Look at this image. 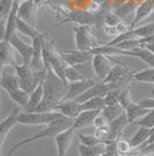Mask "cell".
<instances>
[{"instance_id": "obj_2", "label": "cell", "mask_w": 154, "mask_h": 156, "mask_svg": "<svg viewBox=\"0 0 154 156\" xmlns=\"http://www.w3.org/2000/svg\"><path fill=\"white\" fill-rule=\"evenodd\" d=\"M73 122H74V119H71V118H67L60 114L57 119H55L52 122H50L49 125H45V127L43 129H41L38 133L34 134L32 136L26 137L23 140H21L20 142H18L15 146H13L9 151L6 154V156H12L16 151V150L26 146V144H29V143L36 142L38 140H42V139H45V137H55L56 135H58L59 133H62L63 130L67 129L73 126Z\"/></svg>"}, {"instance_id": "obj_11", "label": "cell", "mask_w": 154, "mask_h": 156, "mask_svg": "<svg viewBox=\"0 0 154 156\" xmlns=\"http://www.w3.org/2000/svg\"><path fill=\"white\" fill-rule=\"evenodd\" d=\"M95 84L96 82L94 79H84V80H79L74 83H69V89H67V93L64 100H75L79 96H81Z\"/></svg>"}, {"instance_id": "obj_7", "label": "cell", "mask_w": 154, "mask_h": 156, "mask_svg": "<svg viewBox=\"0 0 154 156\" xmlns=\"http://www.w3.org/2000/svg\"><path fill=\"white\" fill-rule=\"evenodd\" d=\"M90 62H92V66H93L95 76L99 79H101V82H103L107 78L111 68L114 66L112 64L114 58L104 54H95Z\"/></svg>"}, {"instance_id": "obj_45", "label": "cell", "mask_w": 154, "mask_h": 156, "mask_svg": "<svg viewBox=\"0 0 154 156\" xmlns=\"http://www.w3.org/2000/svg\"><path fill=\"white\" fill-rule=\"evenodd\" d=\"M152 144H154V128H152V133H151V135H149V137H148L147 141L144 143L140 148H137V149H141V148H145V147L152 146Z\"/></svg>"}, {"instance_id": "obj_17", "label": "cell", "mask_w": 154, "mask_h": 156, "mask_svg": "<svg viewBox=\"0 0 154 156\" xmlns=\"http://www.w3.org/2000/svg\"><path fill=\"white\" fill-rule=\"evenodd\" d=\"M154 12V0H144L135 11V16L131 22V29H133L140 21L146 19Z\"/></svg>"}, {"instance_id": "obj_36", "label": "cell", "mask_w": 154, "mask_h": 156, "mask_svg": "<svg viewBox=\"0 0 154 156\" xmlns=\"http://www.w3.org/2000/svg\"><path fill=\"white\" fill-rule=\"evenodd\" d=\"M135 125L139 126V127L151 128V129L154 128V110H151L144 117H141L139 120H137Z\"/></svg>"}, {"instance_id": "obj_22", "label": "cell", "mask_w": 154, "mask_h": 156, "mask_svg": "<svg viewBox=\"0 0 154 156\" xmlns=\"http://www.w3.org/2000/svg\"><path fill=\"white\" fill-rule=\"evenodd\" d=\"M44 99V84L43 82L30 93L29 97V103L27 105V107L25 108V112H35L38 108V106L42 104Z\"/></svg>"}, {"instance_id": "obj_18", "label": "cell", "mask_w": 154, "mask_h": 156, "mask_svg": "<svg viewBox=\"0 0 154 156\" xmlns=\"http://www.w3.org/2000/svg\"><path fill=\"white\" fill-rule=\"evenodd\" d=\"M14 51H15V49L9 42L1 40V42H0V63H1L2 68L9 66V65L14 66L16 64Z\"/></svg>"}, {"instance_id": "obj_5", "label": "cell", "mask_w": 154, "mask_h": 156, "mask_svg": "<svg viewBox=\"0 0 154 156\" xmlns=\"http://www.w3.org/2000/svg\"><path fill=\"white\" fill-rule=\"evenodd\" d=\"M92 26H77L74 28V42L75 49L92 51L97 47L102 46L93 35Z\"/></svg>"}, {"instance_id": "obj_30", "label": "cell", "mask_w": 154, "mask_h": 156, "mask_svg": "<svg viewBox=\"0 0 154 156\" xmlns=\"http://www.w3.org/2000/svg\"><path fill=\"white\" fill-rule=\"evenodd\" d=\"M101 112L109 120V122H111V121H114L118 117H121L125 111H124V108L119 104H115V105H105V107Z\"/></svg>"}, {"instance_id": "obj_39", "label": "cell", "mask_w": 154, "mask_h": 156, "mask_svg": "<svg viewBox=\"0 0 154 156\" xmlns=\"http://www.w3.org/2000/svg\"><path fill=\"white\" fill-rule=\"evenodd\" d=\"M121 91H122V89H112V90L104 97L105 105L118 104V101H119V96H121Z\"/></svg>"}, {"instance_id": "obj_40", "label": "cell", "mask_w": 154, "mask_h": 156, "mask_svg": "<svg viewBox=\"0 0 154 156\" xmlns=\"http://www.w3.org/2000/svg\"><path fill=\"white\" fill-rule=\"evenodd\" d=\"M119 22H122V19L116 13H112V12L104 14V16H103V25H105V26L114 27L117 26Z\"/></svg>"}, {"instance_id": "obj_43", "label": "cell", "mask_w": 154, "mask_h": 156, "mask_svg": "<svg viewBox=\"0 0 154 156\" xmlns=\"http://www.w3.org/2000/svg\"><path fill=\"white\" fill-rule=\"evenodd\" d=\"M109 120L105 118V115L103 114L102 112H100L99 114L96 115V118H95V120H94V124H93V126H94V128H99V127H102V126H107V125H109Z\"/></svg>"}, {"instance_id": "obj_34", "label": "cell", "mask_w": 154, "mask_h": 156, "mask_svg": "<svg viewBox=\"0 0 154 156\" xmlns=\"http://www.w3.org/2000/svg\"><path fill=\"white\" fill-rule=\"evenodd\" d=\"M65 78L69 83H74L79 80H84L85 78L80 70L78 69L75 65H67L65 69Z\"/></svg>"}, {"instance_id": "obj_8", "label": "cell", "mask_w": 154, "mask_h": 156, "mask_svg": "<svg viewBox=\"0 0 154 156\" xmlns=\"http://www.w3.org/2000/svg\"><path fill=\"white\" fill-rule=\"evenodd\" d=\"M75 129L73 127H70L67 129L63 130L58 135L55 136V143L57 149V156H66V153L72 144L73 137H74Z\"/></svg>"}, {"instance_id": "obj_33", "label": "cell", "mask_w": 154, "mask_h": 156, "mask_svg": "<svg viewBox=\"0 0 154 156\" xmlns=\"http://www.w3.org/2000/svg\"><path fill=\"white\" fill-rule=\"evenodd\" d=\"M131 33L135 35L136 37H147L154 35V22L146 23L142 26L135 27L133 29H131Z\"/></svg>"}, {"instance_id": "obj_50", "label": "cell", "mask_w": 154, "mask_h": 156, "mask_svg": "<svg viewBox=\"0 0 154 156\" xmlns=\"http://www.w3.org/2000/svg\"><path fill=\"white\" fill-rule=\"evenodd\" d=\"M25 1H28V0H14V2H16V4H22Z\"/></svg>"}, {"instance_id": "obj_41", "label": "cell", "mask_w": 154, "mask_h": 156, "mask_svg": "<svg viewBox=\"0 0 154 156\" xmlns=\"http://www.w3.org/2000/svg\"><path fill=\"white\" fill-rule=\"evenodd\" d=\"M79 139H80V143L81 144H85V146H97L100 143H103L102 141H100L95 135H82L80 134L79 135Z\"/></svg>"}, {"instance_id": "obj_29", "label": "cell", "mask_w": 154, "mask_h": 156, "mask_svg": "<svg viewBox=\"0 0 154 156\" xmlns=\"http://www.w3.org/2000/svg\"><path fill=\"white\" fill-rule=\"evenodd\" d=\"M132 80L140 82V83H151V84H154V68L151 66V68L145 69V70L133 72Z\"/></svg>"}, {"instance_id": "obj_31", "label": "cell", "mask_w": 154, "mask_h": 156, "mask_svg": "<svg viewBox=\"0 0 154 156\" xmlns=\"http://www.w3.org/2000/svg\"><path fill=\"white\" fill-rule=\"evenodd\" d=\"M82 111H102L105 107V101L103 97H95L81 104Z\"/></svg>"}, {"instance_id": "obj_49", "label": "cell", "mask_w": 154, "mask_h": 156, "mask_svg": "<svg viewBox=\"0 0 154 156\" xmlns=\"http://www.w3.org/2000/svg\"><path fill=\"white\" fill-rule=\"evenodd\" d=\"M144 47L147 48V49H149L151 51L154 52V42H152V43H147V44H144Z\"/></svg>"}, {"instance_id": "obj_3", "label": "cell", "mask_w": 154, "mask_h": 156, "mask_svg": "<svg viewBox=\"0 0 154 156\" xmlns=\"http://www.w3.org/2000/svg\"><path fill=\"white\" fill-rule=\"evenodd\" d=\"M103 14L92 13L87 9H71L63 15L62 20L55 27L63 26L65 23H75L77 26H102Z\"/></svg>"}, {"instance_id": "obj_32", "label": "cell", "mask_w": 154, "mask_h": 156, "mask_svg": "<svg viewBox=\"0 0 154 156\" xmlns=\"http://www.w3.org/2000/svg\"><path fill=\"white\" fill-rule=\"evenodd\" d=\"M14 0H0V18H1V25L2 28L6 23L9 14L14 7Z\"/></svg>"}, {"instance_id": "obj_23", "label": "cell", "mask_w": 154, "mask_h": 156, "mask_svg": "<svg viewBox=\"0 0 154 156\" xmlns=\"http://www.w3.org/2000/svg\"><path fill=\"white\" fill-rule=\"evenodd\" d=\"M0 85L4 91L7 93L13 92L21 87V80L16 75H11L6 72H1V79H0Z\"/></svg>"}, {"instance_id": "obj_4", "label": "cell", "mask_w": 154, "mask_h": 156, "mask_svg": "<svg viewBox=\"0 0 154 156\" xmlns=\"http://www.w3.org/2000/svg\"><path fill=\"white\" fill-rule=\"evenodd\" d=\"M135 71H131L125 64L116 61V64L111 68L109 75L103 80L111 86V89H124L132 80V75Z\"/></svg>"}, {"instance_id": "obj_12", "label": "cell", "mask_w": 154, "mask_h": 156, "mask_svg": "<svg viewBox=\"0 0 154 156\" xmlns=\"http://www.w3.org/2000/svg\"><path fill=\"white\" fill-rule=\"evenodd\" d=\"M112 89H111V86L109 84H107V83H96L95 85H93L90 89H88L87 91L82 93L81 96H79V97L75 99V101L78 103H80V104H82L85 101H87V100H89L92 98H95V97H105L110 91H111Z\"/></svg>"}, {"instance_id": "obj_26", "label": "cell", "mask_w": 154, "mask_h": 156, "mask_svg": "<svg viewBox=\"0 0 154 156\" xmlns=\"http://www.w3.org/2000/svg\"><path fill=\"white\" fill-rule=\"evenodd\" d=\"M151 133H152V129H151V128L139 127V129L136 132L135 134H133V136L131 137V140H130L132 148H133V149L140 148L141 146L148 140Z\"/></svg>"}, {"instance_id": "obj_15", "label": "cell", "mask_w": 154, "mask_h": 156, "mask_svg": "<svg viewBox=\"0 0 154 156\" xmlns=\"http://www.w3.org/2000/svg\"><path fill=\"white\" fill-rule=\"evenodd\" d=\"M46 33H41L38 36L32 39V57L30 65L34 70H37L39 65L43 63V42Z\"/></svg>"}, {"instance_id": "obj_44", "label": "cell", "mask_w": 154, "mask_h": 156, "mask_svg": "<svg viewBox=\"0 0 154 156\" xmlns=\"http://www.w3.org/2000/svg\"><path fill=\"white\" fill-rule=\"evenodd\" d=\"M138 103L147 110H154V98H142Z\"/></svg>"}, {"instance_id": "obj_19", "label": "cell", "mask_w": 154, "mask_h": 156, "mask_svg": "<svg viewBox=\"0 0 154 156\" xmlns=\"http://www.w3.org/2000/svg\"><path fill=\"white\" fill-rule=\"evenodd\" d=\"M123 55L124 56H131V57L139 58L144 63H146L149 66H153L154 68V52L151 51L147 48H145L144 46L135 48L132 50H123Z\"/></svg>"}, {"instance_id": "obj_14", "label": "cell", "mask_w": 154, "mask_h": 156, "mask_svg": "<svg viewBox=\"0 0 154 156\" xmlns=\"http://www.w3.org/2000/svg\"><path fill=\"white\" fill-rule=\"evenodd\" d=\"M9 43L13 46L15 51L21 56L22 62L30 64V61L32 57V44H28L27 42H25L21 37L18 36V34H15L12 37Z\"/></svg>"}, {"instance_id": "obj_48", "label": "cell", "mask_w": 154, "mask_h": 156, "mask_svg": "<svg viewBox=\"0 0 154 156\" xmlns=\"http://www.w3.org/2000/svg\"><path fill=\"white\" fill-rule=\"evenodd\" d=\"M96 2H99L101 6H104V5H110V0H95ZM111 6V5H110ZM112 8V7H111Z\"/></svg>"}, {"instance_id": "obj_27", "label": "cell", "mask_w": 154, "mask_h": 156, "mask_svg": "<svg viewBox=\"0 0 154 156\" xmlns=\"http://www.w3.org/2000/svg\"><path fill=\"white\" fill-rule=\"evenodd\" d=\"M16 32L25 35L27 37H30V39H35L36 36H38L41 33L37 30V28L35 26H32L30 23H28L26 21H23L22 19H20L18 16L16 20Z\"/></svg>"}, {"instance_id": "obj_20", "label": "cell", "mask_w": 154, "mask_h": 156, "mask_svg": "<svg viewBox=\"0 0 154 156\" xmlns=\"http://www.w3.org/2000/svg\"><path fill=\"white\" fill-rule=\"evenodd\" d=\"M130 125V121L128 119L126 113L124 112L121 117H118L117 119H115L114 121H111L109 124L110 126V141H116L117 139H119L122 135L123 130L126 128V126Z\"/></svg>"}, {"instance_id": "obj_42", "label": "cell", "mask_w": 154, "mask_h": 156, "mask_svg": "<svg viewBox=\"0 0 154 156\" xmlns=\"http://www.w3.org/2000/svg\"><path fill=\"white\" fill-rule=\"evenodd\" d=\"M71 9H87L92 0H67Z\"/></svg>"}, {"instance_id": "obj_16", "label": "cell", "mask_w": 154, "mask_h": 156, "mask_svg": "<svg viewBox=\"0 0 154 156\" xmlns=\"http://www.w3.org/2000/svg\"><path fill=\"white\" fill-rule=\"evenodd\" d=\"M37 7L32 2V0H28L19 5L18 9V16L23 21L30 23L32 26H36V13H37Z\"/></svg>"}, {"instance_id": "obj_51", "label": "cell", "mask_w": 154, "mask_h": 156, "mask_svg": "<svg viewBox=\"0 0 154 156\" xmlns=\"http://www.w3.org/2000/svg\"><path fill=\"white\" fill-rule=\"evenodd\" d=\"M5 156H6V155H5Z\"/></svg>"}, {"instance_id": "obj_1", "label": "cell", "mask_w": 154, "mask_h": 156, "mask_svg": "<svg viewBox=\"0 0 154 156\" xmlns=\"http://www.w3.org/2000/svg\"><path fill=\"white\" fill-rule=\"evenodd\" d=\"M46 77L44 82V99L38 106L37 112H55V107L66 97L69 82L59 77L51 68L46 66ZM35 111V112H36Z\"/></svg>"}, {"instance_id": "obj_6", "label": "cell", "mask_w": 154, "mask_h": 156, "mask_svg": "<svg viewBox=\"0 0 154 156\" xmlns=\"http://www.w3.org/2000/svg\"><path fill=\"white\" fill-rule=\"evenodd\" d=\"M60 115L58 112H21L19 115V124L28 126L49 125Z\"/></svg>"}, {"instance_id": "obj_47", "label": "cell", "mask_w": 154, "mask_h": 156, "mask_svg": "<svg viewBox=\"0 0 154 156\" xmlns=\"http://www.w3.org/2000/svg\"><path fill=\"white\" fill-rule=\"evenodd\" d=\"M32 2L35 4V6L37 8H42L49 4V0H32Z\"/></svg>"}, {"instance_id": "obj_9", "label": "cell", "mask_w": 154, "mask_h": 156, "mask_svg": "<svg viewBox=\"0 0 154 156\" xmlns=\"http://www.w3.org/2000/svg\"><path fill=\"white\" fill-rule=\"evenodd\" d=\"M63 58L67 65H79L90 62L94 54L92 51H85V50H65L62 52Z\"/></svg>"}, {"instance_id": "obj_46", "label": "cell", "mask_w": 154, "mask_h": 156, "mask_svg": "<svg viewBox=\"0 0 154 156\" xmlns=\"http://www.w3.org/2000/svg\"><path fill=\"white\" fill-rule=\"evenodd\" d=\"M129 0H110V5L112 8H118V7L123 6L124 4H126Z\"/></svg>"}, {"instance_id": "obj_13", "label": "cell", "mask_w": 154, "mask_h": 156, "mask_svg": "<svg viewBox=\"0 0 154 156\" xmlns=\"http://www.w3.org/2000/svg\"><path fill=\"white\" fill-rule=\"evenodd\" d=\"M55 112H58L71 119H75L82 112V106L75 100H63L55 107Z\"/></svg>"}, {"instance_id": "obj_21", "label": "cell", "mask_w": 154, "mask_h": 156, "mask_svg": "<svg viewBox=\"0 0 154 156\" xmlns=\"http://www.w3.org/2000/svg\"><path fill=\"white\" fill-rule=\"evenodd\" d=\"M101 111H82L75 119H74V122H73V128L77 130L80 128H84V127H88L94 124V120L96 115L100 113Z\"/></svg>"}, {"instance_id": "obj_24", "label": "cell", "mask_w": 154, "mask_h": 156, "mask_svg": "<svg viewBox=\"0 0 154 156\" xmlns=\"http://www.w3.org/2000/svg\"><path fill=\"white\" fill-rule=\"evenodd\" d=\"M151 110H147L145 107H142L139 103H132V104L129 106L128 108L125 110V113L128 115V119L130 121V125L131 124H136L137 120H139L141 117H144L146 113H148Z\"/></svg>"}, {"instance_id": "obj_28", "label": "cell", "mask_w": 154, "mask_h": 156, "mask_svg": "<svg viewBox=\"0 0 154 156\" xmlns=\"http://www.w3.org/2000/svg\"><path fill=\"white\" fill-rule=\"evenodd\" d=\"M8 97L13 100L15 104H18L19 106H21L23 110L27 107V105L29 103V97H30V93H28L27 91H25L23 89H18L13 92H9L8 93Z\"/></svg>"}, {"instance_id": "obj_38", "label": "cell", "mask_w": 154, "mask_h": 156, "mask_svg": "<svg viewBox=\"0 0 154 156\" xmlns=\"http://www.w3.org/2000/svg\"><path fill=\"white\" fill-rule=\"evenodd\" d=\"M132 103H133V100H132V98H131L130 89L126 86V87L122 89V91H121V96H119V101H118V104L121 105L123 108H124V111H125Z\"/></svg>"}, {"instance_id": "obj_37", "label": "cell", "mask_w": 154, "mask_h": 156, "mask_svg": "<svg viewBox=\"0 0 154 156\" xmlns=\"http://www.w3.org/2000/svg\"><path fill=\"white\" fill-rule=\"evenodd\" d=\"M110 126L107 125V126H102V127H99V128H95V132H94V135L102 142H109L110 141Z\"/></svg>"}, {"instance_id": "obj_35", "label": "cell", "mask_w": 154, "mask_h": 156, "mask_svg": "<svg viewBox=\"0 0 154 156\" xmlns=\"http://www.w3.org/2000/svg\"><path fill=\"white\" fill-rule=\"evenodd\" d=\"M115 147H116V151L118 156H128L132 153V146H131V142L128 141V140H124V139H117L115 141Z\"/></svg>"}, {"instance_id": "obj_10", "label": "cell", "mask_w": 154, "mask_h": 156, "mask_svg": "<svg viewBox=\"0 0 154 156\" xmlns=\"http://www.w3.org/2000/svg\"><path fill=\"white\" fill-rule=\"evenodd\" d=\"M20 112L18 108H14L9 115H7L5 119L1 120L0 122V146H2L5 143L7 135L11 133V130L13 129L16 125L19 124V115Z\"/></svg>"}, {"instance_id": "obj_25", "label": "cell", "mask_w": 154, "mask_h": 156, "mask_svg": "<svg viewBox=\"0 0 154 156\" xmlns=\"http://www.w3.org/2000/svg\"><path fill=\"white\" fill-rule=\"evenodd\" d=\"M107 143L108 142H103L92 147L80 143V146L78 147V153L80 156H102L107 149Z\"/></svg>"}]
</instances>
